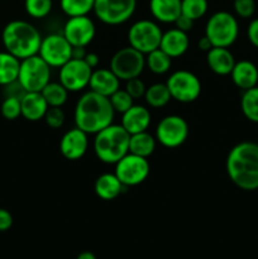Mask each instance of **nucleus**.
Returning a JSON list of instances; mask_svg holds the SVG:
<instances>
[{
  "mask_svg": "<svg viewBox=\"0 0 258 259\" xmlns=\"http://www.w3.org/2000/svg\"><path fill=\"white\" fill-rule=\"evenodd\" d=\"M89 148V134L77 126L70 129L60 141V152L68 161H78L86 154Z\"/></svg>",
  "mask_w": 258,
  "mask_h": 259,
  "instance_id": "dca6fc26",
  "label": "nucleus"
},
{
  "mask_svg": "<svg viewBox=\"0 0 258 259\" xmlns=\"http://www.w3.org/2000/svg\"><path fill=\"white\" fill-rule=\"evenodd\" d=\"M175 28L182 30V32H189V30L192 29L194 27V20H191L190 18H187L186 15L181 14L176 20H175Z\"/></svg>",
  "mask_w": 258,
  "mask_h": 259,
  "instance_id": "a19ab883",
  "label": "nucleus"
},
{
  "mask_svg": "<svg viewBox=\"0 0 258 259\" xmlns=\"http://www.w3.org/2000/svg\"><path fill=\"white\" fill-rule=\"evenodd\" d=\"M45 121L50 128L58 129L65 124L66 115L61 108H48L45 115Z\"/></svg>",
  "mask_w": 258,
  "mask_h": 259,
  "instance_id": "c9c22d12",
  "label": "nucleus"
},
{
  "mask_svg": "<svg viewBox=\"0 0 258 259\" xmlns=\"http://www.w3.org/2000/svg\"><path fill=\"white\" fill-rule=\"evenodd\" d=\"M197 47H199V50L204 51V52H207L210 48H212V45L210 43V40L207 39L206 35H202V37L199 39V42H197Z\"/></svg>",
  "mask_w": 258,
  "mask_h": 259,
  "instance_id": "37998d69",
  "label": "nucleus"
},
{
  "mask_svg": "<svg viewBox=\"0 0 258 259\" xmlns=\"http://www.w3.org/2000/svg\"><path fill=\"white\" fill-rule=\"evenodd\" d=\"M146 66L154 75H164L171 68L172 58L161 48H157L146 55Z\"/></svg>",
  "mask_w": 258,
  "mask_h": 259,
  "instance_id": "c85d7f7f",
  "label": "nucleus"
},
{
  "mask_svg": "<svg viewBox=\"0 0 258 259\" xmlns=\"http://www.w3.org/2000/svg\"><path fill=\"white\" fill-rule=\"evenodd\" d=\"M125 91L134 99H142L144 98V94H146L147 86L143 81L141 80L139 77H134L131 78V80L125 81Z\"/></svg>",
  "mask_w": 258,
  "mask_h": 259,
  "instance_id": "4c0bfd02",
  "label": "nucleus"
},
{
  "mask_svg": "<svg viewBox=\"0 0 258 259\" xmlns=\"http://www.w3.org/2000/svg\"><path fill=\"white\" fill-rule=\"evenodd\" d=\"M18 81L27 93H40L51 82V66L39 55L20 61Z\"/></svg>",
  "mask_w": 258,
  "mask_h": 259,
  "instance_id": "423d86ee",
  "label": "nucleus"
},
{
  "mask_svg": "<svg viewBox=\"0 0 258 259\" xmlns=\"http://www.w3.org/2000/svg\"><path fill=\"white\" fill-rule=\"evenodd\" d=\"M156 146V137L149 134L147 131L132 134L129 138V153L137 154V156L144 157V158H148L153 154Z\"/></svg>",
  "mask_w": 258,
  "mask_h": 259,
  "instance_id": "393cba45",
  "label": "nucleus"
},
{
  "mask_svg": "<svg viewBox=\"0 0 258 259\" xmlns=\"http://www.w3.org/2000/svg\"><path fill=\"white\" fill-rule=\"evenodd\" d=\"M114 111L109 98L89 90L80 96L73 111L76 126L88 134L99 133L114 121Z\"/></svg>",
  "mask_w": 258,
  "mask_h": 259,
  "instance_id": "f03ea898",
  "label": "nucleus"
},
{
  "mask_svg": "<svg viewBox=\"0 0 258 259\" xmlns=\"http://www.w3.org/2000/svg\"><path fill=\"white\" fill-rule=\"evenodd\" d=\"M152 115L149 109L143 105H133L121 114L120 125L128 132L129 134H137L141 132H146L151 125Z\"/></svg>",
  "mask_w": 258,
  "mask_h": 259,
  "instance_id": "f3484780",
  "label": "nucleus"
},
{
  "mask_svg": "<svg viewBox=\"0 0 258 259\" xmlns=\"http://www.w3.org/2000/svg\"><path fill=\"white\" fill-rule=\"evenodd\" d=\"M149 10L156 22L175 23L181 15V0H149Z\"/></svg>",
  "mask_w": 258,
  "mask_h": 259,
  "instance_id": "b1692460",
  "label": "nucleus"
},
{
  "mask_svg": "<svg viewBox=\"0 0 258 259\" xmlns=\"http://www.w3.org/2000/svg\"><path fill=\"white\" fill-rule=\"evenodd\" d=\"M230 77L238 89L245 91L258 85V67L250 61H238L230 72Z\"/></svg>",
  "mask_w": 258,
  "mask_h": 259,
  "instance_id": "aec40b11",
  "label": "nucleus"
},
{
  "mask_svg": "<svg viewBox=\"0 0 258 259\" xmlns=\"http://www.w3.org/2000/svg\"><path fill=\"white\" fill-rule=\"evenodd\" d=\"M189 124L180 115H167L156 126L157 142L166 148H177L186 142L189 137Z\"/></svg>",
  "mask_w": 258,
  "mask_h": 259,
  "instance_id": "f8f14e48",
  "label": "nucleus"
},
{
  "mask_svg": "<svg viewBox=\"0 0 258 259\" xmlns=\"http://www.w3.org/2000/svg\"><path fill=\"white\" fill-rule=\"evenodd\" d=\"M109 100H110V104L111 106H113L114 111L120 114L125 113V111L134 104V99L126 93L125 89H124V90H121V89L116 90L113 95L109 96Z\"/></svg>",
  "mask_w": 258,
  "mask_h": 259,
  "instance_id": "72a5a7b5",
  "label": "nucleus"
},
{
  "mask_svg": "<svg viewBox=\"0 0 258 259\" xmlns=\"http://www.w3.org/2000/svg\"><path fill=\"white\" fill-rule=\"evenodd\" d=\"M40 93H42L43 98L46 99L50 108H62L68 99L67 89L60 81L58 82H52V81L48 82Z\"/></svg>",
  "mask_w": 258,
  "mask_h": 259,
  "instance_id": "cd10ccee",
  "label": "nucleus"
},
{
  "mask_svg": "<svg viewBox=\"0 0 258 259\" xmlns=\"http://www.w3.org/2000/svg\"><path fill=\"white\" fill-rule=\"evenodd\" d=\"M234 12L235 14L243 19L252 18L255 12V2L254 0H234Z\"/></svg>",
  "mask_w": 258,
  "mask_h": 259,
  "instance_id": "e433bc0d",
  "label": "nucleus"
},
{
  "mask_svg": "<svg viewBox=\"0 0 258 259\" xmlns=\"http://www.w3.org/2000/svg\"><path fill=\"white\" fill-rule=\"evenodd\" d=\"M131 134L120 124H110L95 134L93 148L99 161L106 164H115L129 153Z\"/></svg>",
  "mask_w": 258,
  "mask_h": 259,
  "instance_id": "20e7f679",
  "label": "nucleus"
},
{
  "mask_svg": "<svg viewBox=\"0 0 258 259\" xmlns=\"http://www.w3.org/2000/svg\"><path fill=\"white\" fill-rule=\"evenodd\" d=\"M126 187L120 182L115 174H103L96 179L94 184V191L96 196L104 201H111L120 196Z\"/></svg>",
  "mask_w": 258,
  "mask_h": 259,
  "instance_id": "5701e85b",
  "label": "nucleus"
},
{
  "mask_svg": "<svg viewBox=\"0 0 258 259\" xmlns=\"http://www.w3.org/2000/svg\"><path fill=\"white\" fill-rule=\"evenodd\" d=\"M212 47L229 48L235 43L239 35V24L232 13L220 10L207 19L205 34Z\"/></svg>",
  "mask_w": 258,
  "mask_h": 259,
  "instance_id": "39448f33",
  "label": "nucleus"
},
{
  "mask_svg": "<svg viewBox=\"0 0 258 259\" xmlns=\"http://www.w3.org/2000/svg\"><path fill=\"white\" fill-rule=\"evenodd\" d=\"M171 98L182 104H189L199 99L201 94V82L194 72L187 70L175 71L167 78Z\"/></svg>",
  "mask_w": 258,
  "mask_h": 259,
  "instance_id": "1a4fd4ad",
  "label": "nucleus"
},
{
  "mask_svg": "<svg viewBox=\"0 0 258 259\" xmlns=\"http://www.w3.org/2000/svg\"><path fill=\"white\" fill-rule=\"evenodd\" d=\"M62 34L72 47H88L96 35L95 23L89 15L71 17L63 25Z\"/></svg>",
  "mask_w": 258,
  "mask_h": 259,
  "instance_id": "2eb2a0df",
  "label": "nucleus"
},
{
  "mask_svg": "<svg viewBox=\"0 0 258 259\" xmlns=\"http://www.w3.org/2000/svg\"><path fill=\"white\" fill-rule=\"evenodd\" d=\"M94 4L95 0H60L61 10L68 18L89 15L94 10Z\"/></svg>",
  "mask_w": 258,
  "mask_h": 259,
  "instance_id": "7c9ffc66",
  "label": "nucleus"
},
{
  "mask_svg": "<svg viewBox=\"0 0 258 259\" xmlns=\"http://www.w3.org/2000/svg\"><path fill=\"white\" fill-rule=\"evenodd\" d=\"M53 8V0H24V9L29 17L43 19L50 15Z\"/></svg>",
  "mask_w": 258,
  "mask_h": 259,
  "instance_id": "473e14b6",
  "label": "nucleus"
},
{
  "mask_svg": "<svg viewBox=\"0 0 258 259\" xmlns=\"http://www.w3.org/2000/svg\"><path fill=\"white\" fill-rule=\"evenodd\" d=\"M13 217L7 209L0 207V232H7L12 228Z\"/></svg>",
  "mask_w": 258,
  "mask_h": 259,
  "instance_id": "ea45409f",
  "label": "nucleus"
},
{
  "mask_svg": "<svg viewBox=\"0 0 258 259\" xmlns=\"http://www.w3.org/2000/svg\"><path fill=\"white\" fill-rule=\"evenodd\" d=\"M143 99L146 100L147 105L153 109L163 108L169 103V100H172L166 82H157L147 88Z\"/></svg>",
  "mask_w": 258,
  "mask_h": 259,
  "instance_id": "bb28decb",
  "label": "nucleus"
},
{
  "mask_svg": "<svg viewBox=\"0 0 258 259\" xmlns=\"http://www.w3.org/2000/svg\"><path fill=\"white\" fill-rule=\"evenodd\" d=\"M20 60L12 53L0 52V86H7L18 80Z\"/></svg>",
  "mask_w": 258,
  "mask_h": 259,
  "instance_id": "a878e982",
  "label": "nucleus"
},
{
  "mask_svg": "<svg viewBox=\"0 0 258 259\" xmlns=\"http://www.w3.org/2000/svg\"><path fill=\"white\" fill-rule=\"evenodd\" d=\"M76 259H96L95 254L93 252H89V250H85V252H81L80 254L77 255Z\"/></svg>",
  "mask_w": 258,
  "mask_h": 259,
  "instance_id": "a18cd8bd",
  "label": "nucleus"
},
{
  "mask_svg": "<svg viewBox=\"0 0 258 259\" xmlns=\"http://www.w3.org/2000/svg\"><path fill=\"white\" fill-rule=\"evenodd\" d=\"M225 171L238 189L258 190V143L244 141L235 144L227 156Z\"/></svg>",
  "mask_w": 258,
  "mask_h": 259,
  "instance_id": "f257e3e1",
  "label": "nucleus"
},
{
  "mask_svg": "<svg viewBox=\"0 0 258 259\" xmlns=\"http://www.w3.org/2000/svg\"><path fill=\"white\" fill-rule=\"evenodd\" d=\"M88 52H86L85 47H72V58L76 60H83L86 57Z\"/></svg>",
  "mask_w": 258,
  "mask_h": 259,
  "instance_id": "c03bdc74",
  "label": "nucleus"
},
{
  "mask_svg": "<svg viewBox=\"0 0 258 259\" xmlns=\"http://www.w3.org/2000/svg\"><path fill=\"white\" fill-rule=\"evenodd\" d=\"M91 73L93 68L85 62V60L71 58L67 63L60 67L58 78L68 93H78L89 86Z\"/></svg>",
  "mask_w": 258,
  "mask_h": 259,
  "instance_id": "4468645a",
  "label": "nucleus"
},
{
  "mask_svg": "<svg viewBox=\"0 0 258 259\" xmlns=\"http://www.w3.org/2000/svg\"><path fill=\"white\" fill-rule=\"evenodd\" d=\"M22 116L28 121H38L45 118L48 104L42 93H25L20 99Z\"/></svg>",
  "mask_w": 258,
  "mask_h": 259,
  "instance_id": "4be33fe9",
  "label": "nucleus"
},
{
  "mask_svg": "<svg viewBox=\"0 0 258 259\" xmlns=\"http://www.w3.org/2000/svg\"><path fill=\"white\" fill-rule=\"evenodd\" d=\"M38 55L51 66V68H60L72 58V46L63 34L51 33L42 38Z\"/></svg>",
  "mask_w": 258,
  "mask_h": 259,
  "instance_id": "ddd939ff",
  "label": "nucleus"
},
{
  "mask_svg": "<svg viewBox=\"0 0 258 259\" xmlns=\"http://www.w3.org/2000/svg\"><path fill=\"white\" fill-rule=\"evenodd\" d=\"M189 47L190 39L186 32H182L177 28H172V29L166 30L162 34L159 48L171 58H179L184 56L189 50Z\"/></svg>",
  "mask_w": 258,
  "mask_h": 259,
  "instance_id": "6ab92c4d",
  "label": "nucleus"
},
{
  "mask_svg": "<svg viewBox=\"0 0 258 259\" xmlns=\"http://www.w3.org/2000/svg\"><path fill=\"white\" fill-rule=\"evenodd\" d=\"M83 60H85V62L88 63V65L90 66L93 70L98 68L99 62H100V58H99V56L94 52H88V55H86V57L83 58Z\"/></svg>",
  "mask_w": 258,
  "mask_h": 259,
  "instance_id": "79ce46f5",
  "label": "nucleus"
},
{
  "mask_svg": "<svg viewBox=\"0 0 258 259\" xmlns=\"http://www.w3.org/2000/svg\"><path fill=\"white\" fill-rule=\"evenodd\" d=\"M240 110L245 119L258 124V85L243 91L240 98Z\"/></svg>",
  "mask_w": 258,
  "mask_h": 259,
  "instance_id": "c756f323",
  "label": "nucleus"
},
{
  "mask_svg": "<svg viewBox=\"0 0 258 259\" xmlns=\"http://www.w3.org/2000/svg\"><path fill=\"white\" fill-rule=\"evenodd\" d=\"M149 171H151V166H149L148 158L133 153H126L120 161L115 163L114 174L128 189V187L143 184L149 176Z\"/></svg>",
  "mask_w": 258,
  "mask_h": 259,
  "instance_id": "9b49d317",
  "label": "nucleus"
},
{
  "mask_svg": "<svg viewBox=\"0 0 258 259\" xmlns=\"http://www.w3.org/2000/svg\"><path fill=\"white\" fill-rule=\"evenodd\" d=\"M137 0H95L96 18L106 25H120L133 17Z\"/></svg>",
  "mask_w": 258,
  "mask_h": 259,
  "instance_id": "9d476101",
  "label": "nucleus"
},
{
  "mask_svg": "<svg viewBox=\"0 0 258 259\" xmlns=\"http://www.w3.org/2000/svg\"><path fill=\"white\" fill-rule=\"evenodd\" d=\"M247 38L253 47L258 48V18L250 20L247 28Z\"/></svg>",
  "mask_w": 258,
  "mask_h": 259,
  "instance_id": "58836bf2",
  "label": "nucleus"
},
{
  "mask_svg": "<svg viewBox=\"0 0 258 259\" xmlns=\"http://www.w3.org/2000/svg\"><path fill=\"white\" fill-rule=\"evenodd\" d=\"M2 115L7 120H15L22 116V106H20V99L14 96H5L4 101L2 103Z\"/></svg>",
  "mask_w": 258,
  "mask_h": 259,
  "instance_id": "f704fd0d",
  "label": "nucleus"
},
{
  "mask_svg": "<svg viewBox=\"0 0 258 259\" xmlns=\"http://www.w3.org/2000/svg\"><path fill=\"white\" fill-rule=\"evenodd\" d=\"M206 63L215 75L227 76L234 67L235 58L229 48L212 47L206 52Z\"/></svg>",
  "mask_w": 258,
  "mask_h": 259,
  "instance_id": "412c9836",
  "label": "nucleus"
},
{
  "mask_svg": "<svg viewBox=\"0 0 258 259\" xmlns=\"http://www.w3.org/2000/svg\"><path fill=\"white\" fill-rule=\"evenodd\" d=\"M42 38L39 30L27 20H12L2 32L5 51L20 61L38 55Z\"/></svg>",
  "mask_w": 258,
  "mask_h": 259,
  "instance_id": "7ed1b4c3",
  "label": "nucleus"
},
{
  "mask_svg": "<svg viewBox=\"0 0 258 259\" xmlns=\"http://www.w3.org/2000/svg\"><path fill=\"white\" fill-rule=\"evenodd\" d=\"M162 29L156 22L149 19H141L129 27L128 42L131 47L143 55L159 48L162 39Z\"/></svg>",
  "mask_w": 258,
  "mask_h": 259,
  "instance_id": "0eeeda50",
  "label": "nucleus"
},
{
  "mask_svg": "<svg viewBox=\"0 0 258 259\" xmlns=\"http://www.w3.org/2000/svg\"><path fill=\"white\" fill-rule=\"evenodd\" d=\"M207 0H181V14L196 22L207 12Z\"/></svg>",
  "mask_w": 258,
  "mask_h": 259,
  "instance_id": "2f4dec72",
  "label": "nucleus"
},
{
  "mask_svg": "<svg viewBox=\"0 0 258 259\" xmlns=\"http://www.w3.org/2000/svg\"><path fill=\"white\" fill-rule=\"evenodd\" d=\"M120 80L110 68H95L91 73L89 88L91 91L109 98L119 90Z\"/></svg>",
  "mask_w": 258,
  "mask_h": 259,
  "instance_id": "a211bd4d",
  "label": "nucleus"
},
{
  "mask_svg": "<svg viewBox=\"0 0 258 259\" xmlns=\"http://www.w3.org/2000/svg\"><path fill=\"white\" fill-rule=\"evenodd\" d=\"M146 67V55L133 47L120 48L110 60V70L118 76L119 80L128 81L139 77Z\"/></svg>",
  "mask_w": 258,
  "mask_h": 259,
  "instance_id": "6e6552de",
  "label": "nucleus"
}]
</instances>
